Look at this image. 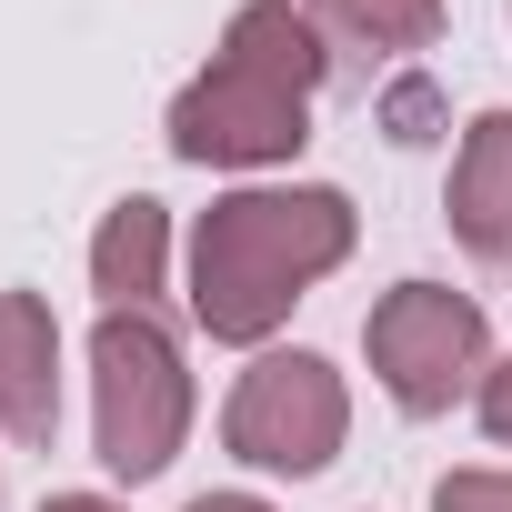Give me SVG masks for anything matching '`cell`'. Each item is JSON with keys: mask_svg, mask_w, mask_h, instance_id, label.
Wrapping results in <instances>:
<instances>
[{"mask_svg": "<svg viewBox=\"0 0 512 512\" xmlns=\"http://www.w3.org/2000/svg\"><path fill=\"white\" fill-rule=\"evenodd\" d=\"M181 432H191L181 342L161 332V312H101V332H91V442H101V472L111 482H151V472H171Z\"/></svg>", "mask_w": 512, "mask_h": 512, "instance_id": "3957f363", "label": "cell"}, {"mask_svg": "<svg viewBox=\"0 0 512 512\" xmlns=\"http://www.w3.org/2000/svg\"><path fill=\"white\" fill-rule=\"evenodd\" d=\"M342 432H352V392H342V372L322 352H262L221 402V442L251 472H292L302 482V472H322L342 452Z\"/></svg>", "mask_w": 512, "mask_h": 512, "instance_id": "5b68a950", "label": "cell"}, {"mask_svg": "<svg viewBox=\"0 0 512 512\" xmlns=\"http://www.w3.org/2000/svg\"><path fill=\"white\" fill-rule=\"evenodd\" d=\"M302 11H312V31L332 41V61H342V51H362V61H412V51L442 41L452 0H302Z\"/></svg>", "mask_w": 512, "mask_h": 512, "instance_id": "9c48e42d", "label": "cell"}, {"mask_svg": "<svg viewBox=\"0 0 512 512\" xmlns=\"http://www.w3.org/2000/svg\"><path fill=\"white\" fill-rule=\"evenodd\" d=\"M41 512H121V502H101V492H51Z\"/></svg>", "mask_w": 512, "mask_h": 512, "instance_id": "4fadbf2b", "label": "cell"}, {"mask_svg": "<svg viewBox=\"0 0 512 512\" xmlns=\"http://www.w3.org/2000/svg\"><path fill=\"white\" fill-rule=\"evenodd\" d=\"M332 71V41L292 0H241L201 81H181L161 141L201 171H272L312 141V91Z\"/></svg>", "mask_w": 512, "mask_h": 512, "instance_id": "7a4b0ae2", "label": "cell"}, {"mask_svg": "<svg viewBox=\"0 0 512 512\" xmlns=\"http://www.w3.org/2000/svg\"><path fill=\"white\" fill-rule=\"evenodd\" d=\"M432 512H512V472H442Z\"/></svg>", "mask_w": 512, "mask_h": 512, "instance_id": "30bf717a", "label": "cell"}, {"mask_svg": "<svg viewBox=\"0 0 512 512\" xmlns=\"http://www.w3.org/2000/svg\"><path fill=\"white\" fill-rule=\"evenodd\" d=\"M0 432L31 452L61 432V322L41 292H0Z\"/></svg>", "mask_w": 512, "mask_h": 512, "instance_id": "8992f818", "label": "cell"}, {"mask_svg": "<svg viewBox=\"0 0 512 512\" xmlns=\"http://www.w3.org/2000/svg\"><path fill=\"white\" fill-rule=\"evenodd\" d=\"M352 201L332 181H262L221 191L191 221V322L211 342H272L292 302L352 262Z\"/></svg>", "mask_w": 512, "mask_h": 512, "instance_id": "6da1fadb", "label": "cell"}, {"mask_svg": "<svg viewBox=\"0 0 512 512\" xmlns=\"http://www.w3.org/2000/svg\"><path fill=\"white\" fill-rule=\"evenodd\" d=\"M452 241L482 272H512V111H472L462 151H452Z\"/></svg>", "mask_w": 512, "mask_h": 512, "instance_id": "52a82bcc", "label": "cell"}, {"mask_svg": "<svg viewBox=\"0 0 512 512\" xmlns=\"http://www.w3.org/2000/svg\"><path fill=\"white\" fill-rule=\"evenodd\" d=\"M181 512H272L262 492H201V502H181Z\"/></svg>", "mask_w": 512, "mask_h": 512, "instance_id": "7c38bea8", "label": "cell"}, {"mask_svg": "<svg viewBox=\"0 0 512 512\" xmlns=\"http://www.w3.org/2000/svg\"><path fill=\"white\" fill-rule=\"evenodd\" d=\"M362 352H372V382H382L412 422H432V412H452L462 392H482V372H492V322H482V302L452 292V282H392V292L372 302V322H362Z\"/></svg>", "mask_w": 512, "mask_h": 512, "instance_id": "277c9868", "label": "cell"}, {"mask_svg": "<svg viewBox=\"0 0 512 512\" xmlns=\"http://www.w3.org/2000/svg\"><path fill=\"white\" fill-rule=\"evenodd\" d=\"M472 402H482V432H492V442H512V352L482 372V392H472Z\"/></svg>", "mask_w": 512, "mask_h": 512, "instance_id": "8fae6325", "label": "cell"}, {"mask_svg": "<svg viewBox=\"0 0 512 512\" xmlns=\"http://www.w3.org/2000/svg\"><path fill=\"white\" fill-rule=\"evenodd\" d=\"M161 282H171V211L151 191H131L91 231V292H101V312H151Z\"/></svg>", "mask_w": 512, "mask_h": 512, "instance_id": "ba28073f", "label": "cell"}]
</instances>
